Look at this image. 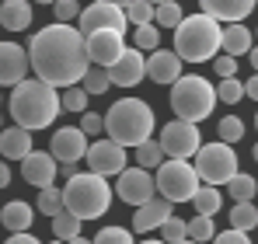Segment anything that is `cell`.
<instances>
[{"label":"cell","instance_id":"49","mask_svg":"<svg viewBox=\"0 0 258 244\" xmlns=\"http://www.w3.org/2000/svg\"><path fill=\"white\" fill-rule=\"evenodd\" d=\"M248 59H251V67H255V74H258V45H251V52H248Z\"/></svg>","mask_w":258,"mask_h":244},{"label":"cell","instance_id":"4","mask_svg":"<svg viewBox=\"0 0 258 244\" xmlns=\"http://www.w3.org/2000/svg\"><path fill=\"white\" fill-rule=\"evenodd\" d=\"M220 39H223V25L199 11V14H188L174 28V52L185 63H206V59H216Z\"/></svg>","mask_w":258,"mask_h":244},{"label":"cell","instance_id":"35","mask_svg":"<svg viewBox=\"0 0 258 244\" xmlns=\"http://www.w3.org/2000/svg\"><path fill=\"white\" fill-rule=\"evenodd\" d=\"M154 11H157V4H150V0H133L126 7V18H129V25H154Z\"/></svg>","mask_w":258,"mask_h":244},{"label":"cell","instance_id":"45","mask_svg":"<svg viewBox=\"0 0 258 244\" xmlns=\"http://www.w3.org/2000/svg\"><path fill=\"white\" fill-rule=\"evenodd\" d=\"M4 244H39V241H35V237H32V234L25 230V234H11V237H7Z\"/></svg>","mask_w":258,"mask_h":244},{"label":"cell","instance_id":"10","mask_svg":"<svg viewBox=\"0 0 258 244\" xmlns=\"http://www.w3.org/2000/svg\"><path fill=\"white\" fill-rule=\"evenodd\" d=\"M126 11L119 7V4H112V0H98V4H87L84 11H81V21H77V28L91 35V32H101V28H112V32H122L126 35Z\"/></svg>","mask_w":258,"mask_h":244},{"label":"cell","instance_id":"1","mask_svg":"<svg viewBox=\"0 0 258 244\" xmlns=\"http://www.w3.org/2000/svg\"><path fill=\"white\" fill-rule=\"evenodd\" d=\"M28 59H32L35 77L52 87H74L91 70L84 32L74 25H59V21L35 32V39L28 42Z\"/></svg>","mask_w":258,"mask_h":244},{"label":"cell","instance_id":"32","mask_svg":"<svg viewBox=\"0 0 258 244\" xmlns=\"http://www.w3.org/2000/svg\"><path fill=\"white\" fill-rule=\"evenodd\" d=\"M59 101H63V112H74V115H84L87 105H91V94H87L84 87H63V94H59Z\"/></svg>","mask_w":258,"mask_h":244},{"label":"cell","instance_id":"34","mask_svg":"<svg viewBox=\"0 0 258 244\" xmlns=\"http://www.w3.org/2000/svg\"><path fill=\"white\" fill-rule=\"evenodd\" d=\"M81 87H84L91 98H94V94H105V91L112 87V81H108V70H105V67H91V70L84 74V81H81Z\"/></svg>","mask_w":258,"mask_h":244},{"label":"cell","instance_id":"57","mask_svg":"<svg viewBox=\"0 0 258 244\" xmlns=\"http://www.w3.org/2000/svg\"><path fill=\"white\" fill-rule=\"evenodd\" d=\"M150 4H164V0H150Z\"/></svg>","mask_w":258,"mask_h":244},{"label":"cell","instance_id":"7","mask_svg":"<svg viewBox=\"0 0 258 244\" xmlns=\"http://www.w3.org/2000/svg\"><path fill=\"white\" fill-rule=\"evenodd\" d=\"M154 181H157V192L168 199V203H192V196L199 192V185H203V178H199V171H196V164L188 161H168L157 167V174H154Z\"/></svg>","mask_w":258,"mask_h":244},{"label":"cell","instance_id":"2","mask_svg":"<svg viewBox=\"0 0 258 244\" xmlns=\"http://www.w3.org/2000/svg\"><path fill=\"white\" fill-rule=\"evenodd\" d=\"M7 108H11V119L18 122L21 129H28V133L49 129L52 122L59 119V112H63L59 87L39 81V77H25V81L11 91Z\"/></svg>","mask_w":258,"mask_h":244},{"label":"cell","instance_id":"26","mask_svg":"<svg viewBox=\"0 0 258 244\" xmlns=\"http://www.w3.org/2000/svg\"><path fill=\"white\" fill-rule=\"evenodd\" d=\"M81 223H84L81 216H74L70 209H63V213H56V216H52V234H56L59 241L70 244L74 237H81Z\"/></svg>","mask_w":258,"mask_h":244},{"label":"cell","instance_id":"62","mask_svg":"<svg viewBox=\"0 0 258 244\" xmlns=\"http://www.w3.org/2000/svg\"><path fill=\"white\" fill-rule=\"evenodd\" d=\"M255 39H258V32H255Z\"/></svg>","mask_w":258,"mask_h":244},{"label":"cell","instance_id":"14","mask_svg":"<svg viewBox=\"0 0 258 244\" xmlns=\"http://www.w3.org/2000/svg\"><path fill=\"white\" fill-rule=\"evenodd\" d=\"M87 133L81 129V126H63V129H56L52 133V140H49V154L56 157L59 164H77L87 157Z\"/></svg>","mask_w":258,"mask_h":244},{"label":"cell","instance_id":"60","mask_svg":"<svg viewBox=\"0 0 258 244\" xmlns=\"http://www.w3.org/2000/svg\"><path fill=\"white\" fill-rule=\"evenodd\" d=\"M0 105H4V94H0Z\"/></svg>","mask_w":258,"mask_h":244},{"label":"cell","instance_id":"18","mask_svg":"<svg viewBox=\"0 0 258 244\" xmlns=\"http://www.w3.org/2000/svg\"><path fill=\"white\" fill-rule=\"evenodd\" d=\"M185 59L174 52V49H157L147 56V77L154 84H178L185 74Z\"/></svg>","mask_w":258,"mask_h":244},{"label":"cell","instance_id":"24","mask_svg":"<svg viewBox=\"0 0 258 244\" xmlns=\"http://www.w3.org/2000/svg\"><path fill=\"white\" fill-rule=\"evenodd\" d=\"M251 42H255V32L248 28V25H223V39H220V49L227 52V56H244V52H251Z\"/></svg>","mask_w":258,"mask_h":244},{"label":"cell","instance_id":"46","mask_svg":"<svg viewBox=\"0 0 258 244\" xmlns=\"http://www.w3.org/2000/svg\"><path fill=\"white\" fill-rule=\"evenodd\" d=\"M244 98H251V101H258V74L251 77V81H244Z\"/></svg>","mask_w":258,"mask_h":244},{"label":"cell","instance_id":"25","mask_svg":"<svg viewBox=\"0 0 258 244\" xmlns=\"http://www.w3.org/2000/svg\"><path fill=\"white\" fill-rule=\"evenodd\" d=\"M192 206H196L199 216H216L220 206H223V192L216 185H199V192L192 196Z\"/></svg>","mask_w":258,"mask_h":244},{"label":"cell","instance_id":"17","mask_svg":"<svg viewBox=\"0 0 258 244\" xmlns=\"http://www.w3.org/2000/svg\"><path fill=\"white\" fill-rule=\"evenodd\" d=\"M21 178L35 189H49L52 178H59V161L45 150H32L25 161H21Z\"/></svg>","mask_w":258,"mask_h":244},{"label":"cell","instance_id":"41","mask_svg":"<svg viewBox=\"0 0 258 244\" xmlns=\"http://www.w3.org/2000/svg\"><path fill=\"white\" fill-rule=\"evenodd\" d=\"M94 244H136V237L129 234L126 227H105V230H98Z\"/></svg>","mask_w":258,"mask_h":244},{"label":"cell","instance_id":"27","mask_svg":"<svg viewBox=\"0 0 258 244\" xmlns=\"http://www.w3.org/2000/svg\"><path fill=\"white\" fill-rule=\"evenodd\" d=\"M227 192H230V199H234V203H251V199H255V192H258V178L237 171V174L227 181Z\"/></svg>","mask_w":258,"mask_h":244},{"label":"cell","instance_id":"56","mask_svg":"<svg viewBox=\"0 0 258 244\" xmlns=\"http://www.w3.org/2000/svg\"><path fill=\"white\" fill-rule=\"evenodd\" d=\"M49 244H67V241H59V237H56V241H49Z\"/></svg>","mask_w":258,"mask_h":244},{"label":"cell","instance_id":"23","mask_svg":"<svg viewBox=\"0 0 258 244\" xmlns=\"http://www.w3.org/2000/svg\"><path fill=\"white\" fill-rule=\"evenodd\" d=\"M35 11H32V0H4L0 4V28L7 32H25L32 25Z\"/></svg>","mask_w":258,"mask_h":244},{"label":"cell","instance_id":"59","mask_svg":"<svg viewBox=\"0 0 258 244\" xmlns=\"http://www.w3.org/2000/svg\"><path fill=\"white\" fill-rule=\"evenodd\" d=\"M255 126H258V112H255Z\"/></svg>","mask_w":258,"mask_h":244},{"label":"cell","instance_id":"58","mask_svg":"<svg viewBox=\"0 0 258 244\" xmlns=\"http://www.w3.org/2000/svg\"><path fill=\"white\" fill-rule=\"evenodd\" d=\"M0 129H4V115H0Z\"/></svg>","mask_w":258,"mask_h":244},{"label":"cell","instance_id":"40","mask_svg":"<svg viewBox=\"0 0 258 244\" xmlns=\"http://www.w3.org/2000/svg\"><path fill=\"white\" fill-rule=\"evenodd\" d=\"M81 11H84V7H81L77 0H56V4H52V14H56V21H59V25L81 21Z\"/></svg>","mask_w":258,"mask_h":244},{"label":"cell","instance_id":"48","mask_svg":"<svg viewBox=\"0 0 258 244\" xmlns=\"http://www.w3.org/2000/svg\"><path fill=\"white\" fill-rule=\"evenodd\" d=\"M11 185V167H7V161H0V189H7Z\"/></svg>","mask_w":258,"mask_h":244},{"label":"cell","instance_id":"38","mask_svg":"<svg viewBox=\"0 0 258 244\" xmlns=\"http://www.w3.org/2000/svg\"><path fill=\"white\" fill-rule=\"evenodd\" d=\"M216 129H220V140L234 147V143L244 136V119H237V115H223V119L216 122Z\"/></svg>","mask_w":258,"mask_h":244},{"label":"cell","instance_id":"37","mask_svg":"<svg viewBox=\"0 0 258 244\" xmlns=\"http://www.w3.org/2000/svg\"><path fill=\"white\" fill-rule=\"evenodd\" d=\"M185 237H188V220H181V216H168L164 227H161V241H164V244H181Z\"/></svg>","mask_w":258,"mask_h":244},{"label":"cell","instance_id":"55","mask_svg":"<svg viewBox=\"0 0 258 244\" xmlns=\"http://www.w3.org/2000/svg\"><path fill=\"white\" fill-rule=\"evenodd\" d=\"M35 4H56V0H35Z\"/></svg>","mask_w":258,"mask_h":244},{"label":"cell","instance_id":"47","mask_svg":"<svg viewBox=\"0 0 258 244\" xmlns=\"http://www.w3.org/2000/svg\"><path fill=\"white\" fill-rule=\"evenodd\" d=\"M59 174H63V178L70 181V178H74V174H81V171H77V164L70 161V164H59Z\"/></svg>","mask_w":258,"mask_h":244},{"label":"cell","instance_id":"52","mask_svg":"<svg viewBox=\"0 0 258 244\" xmlns=\"http://www.w3.org/2000/svg\"><path fill=\"white\" fill-rule=\"evenodd\" d=\"M136 244H164V241H136Z\"/></svg>","mask_w":258,"mask_h":244},{"label":"cell","instance_id":"30","mask_svg":"<svg viewBox=\"0 0 258 244\" xmlns=\"http://www.w3.org/2000/svg\"><path fill=\"white\" fill-rule=\"evenodd\" d=\"M230 227L234 230H255L258 227V206L251 203H237V206H230Z\"/></svg>","mask_w":258,"mask_h":244},{"label":"cell","instance_id":"6","mask_svg":"<svg viewBox=\"0 0 258 244\" xmlns=\"http://www.w3.org/2000/svg\"><path fill=\"white\" fill-rule=\"evenodd\" d=\"M216 87L206 77H199V74H188V77H181V81L174 84L171 91V108L178 119L185 122H203L206 115H213L216 108Z\"/></svg>","mask_w":258,"mask_h":244},{"label":"cell","instance_id":"53","mask_svg":"<svg viewBox=\"0 0 258 244\" xmlns=\"http://www.w3.org/2000/svg\"><path fill=\"white\" fill-rule=\"evenodd\" d=\"M251 157H255V161H258V143H255V150H251Z\"/></svg>","mask_w":258,"mask_h":244},{"label":"cell","instance_id":"54","mask_svg":"<svg viewBox=\"0 0 258 244\" xmlns=\"http://www.w3.org/2000/svg\"><path fill=\"white\" fill-rule=\"evenodd\" d=\"M181 244H199V241H192V237H185V241H181Z\"/></svg>","mask_w":258,"mask_h":244},{"label":"cell","instance_id":"20","mask_svg":"<svg viewBox=\"0 0 258 244\" xmlns=\"http://www.w3.org/2000/svg\"><path fill=\"white\" fill-rule=\"evenodd\" d=\"M258 0H199L203 14H210L220 25H244V18L255 11Z\"/></svg>","mask_w":258,"mask_h":244},{"label":"cell","instance_id":"5","mask_svg":"<svg viewBox=\"0 0 258 244\" xmlns=\"http://www.w3.org/2000/svg\"><path fill=\"white\" fill-rule=\"evenodd\" d=\"M112 185L94 174V171H84V174H74L63 189V199H67V209L81 220H101L108 209H112Z\"/></svg>","mask_w":258,"mask_h":244},{"label":"cell","instance_id":"31","mask_svg":"<svg viewBox=\"0 0 258 244\" xmlns=\"http://www.w3.org/2000/svg\"><path fill=\"white\" fill-rule=\"evenodd\" d=\"M39 213L45 216H56V213H63L67 209V199H63V189H56V185H49V189H39V203H35Z\"/></svg>","mask_w":258,"mask_h":244},{"label":"cell","instance_id":"15","mask_svg":"<svg viewBox=\"0 0 258 244\" xmlns=\"http://www.w3.org/2000/svg\"><path fill=\"white\" fill-rule=\"evenodd\" d=\"M28 70H32L28 49L18 42H0V87H18L28 77Z\"/></svg>","mask_w":258,"mask_h":244},{"label":"cell","instance_id":"63","mask_svg":"<svg viewBox=\"0 0 258 244\" xmlns=\"http://www.w3.org/2000/svg\"><path fill=\"white\" fill-rule=\"evenodd\" d=\"M0 4H4V0H0Z\"/></svg>","mask_w":258,"mask_h":244},{"label":"cell","instance_id":"21","mask_svg":"<svg viewBox=\"0 0 258 244\" xmlns=\"http://www.w3.org/2000/svg\"><path fill=\"white\" fill-rule=\"evenodd\" d=\"M0 154H4V161H25L32 154V133L21 126L0 129Z\"/></svg>","mask_w":258,"mask_h":244},{"label":"cell","instance_id":"11","mask_svg":"<svg viewBox=\"0 0 258 244\" xmlns=\"http://www.w3.org/2000/svg\"><path fill=\"white\" fill-rule=\"evenodd\" d=\"M87 171H94V174H101V178H108V174H122L126 171V147L122 143H115V140H94L91 147H87Z\"/></svg>","mask_w":258,"mask_h":244},{"label":"cell","instance_id":"12","mask_svg":"<svg viewBox=\"0 0 258 244\" xmlns=\"http://www.w3.org/2000/svg\"><path fill=\"white\" fill-rule=\"evenodd\" d=\"M154 192H157V181H154V174L147 171V167H126L122 174H119V181H115V196L129 206H143L154 199Z\"/></svg>","mask_w":258,"mask_h":244},{"label":"cell","instance_id":"9","mask_svg":"<svg viewBox=\"0 0 258 244\" xmlns=\"http://www.w3.org/2000/svg\"><path fill=\"white\" fill-rule=\"evenodd\" d=\"M199 147H203L199 122L171 119L161 129V150H164V157H171V161H188V157H196Z\"/></svg>","mask_w":258,"mask_h":244},{"label":"cell","instance_id":"33","mask_svg":"<svg viewBox=\"0 0 258 244\" xmlns=\"http://www.w3.org/2000/svg\"><path fill=\"white\" fill-rule=\"evenodd\" d=\"M133 45H136L140 52H157V49H161V32H157V25H140V28L133 32Z\"/></svg>","mask_w":258,"mask_h":244},{"label":"cell","instance_id":"44","mask_svg":"<svg viewBox=\"0 0 258 244\" xmlns=\"http://www.w3.org/2000/svg\"><path fill=\"white\" fill-rule=\"evenodd\" d=\"M213 244H251V237L244 234V230H234V227H227L223 234H216Z\"/></svg>","mask_w":258,"mask_h":244},{"label":"cell","instance_id":"22","mask_svg":"<svg viewBox=\"0 0 258 244\" xmlns=\"http://www.w3.org/2000/svg\"><path fill=\"white\" fill-rule=\"evenodd\" d=\"M0 223L11 234H25L35 223V209H32V203H25V199H14V203L0 206Z\"/></svg>","mask_w":258,"mask_h":244},{"label":"cell","instance_id":"39","mask_svg":"<svg viewBox=\"0 0 258 244\" xmlns=\"http://www.w3.org/2000/svg\"><path fill=\"white\" fill-rule=\"evenodd\" d=\"M216 98L227 101V105H237V101H244V84L237 81V77H227V81L216 87Z\"/></svg>","mask_w":258,"mask_h":244},{"label":"cell","instance_id":"28","mask_svg":"<svg viewBox=\"0 0 258 244\" xmlns=\"http://www.w3.org/2000/svg\"><path fill=\"white\" fill-rule=\"evenodd\" d=\"M181 21H185V11H181L178 0L157 4V11H154V25H157V28H178Z\"/></svg>","mask_w":258,"mask_h":244},{"label":"cell","instance_id":"42","mask_svg":"<svg viewBox=\"0 0 258 244\" xmlns=\"http://www.w3.org/2000/svg\"><path fill=\"white\" fill-rule=\"evenodd\" d=\"M81 129H84L87 136L105 133V115H98V112H84V115H81Z\"/></svg>","mask_w":258,"mask_h":244},{"label":"cell","instance_id":"43","mask_svg":"<svg viewBox=\"0 0 258 244\" xmlns=\"http://www.w3.org/2000/svg\"><path fill=\"white\" fill-rule=\"evenodd\" d=\"M213 70L223 77V81H227V77H234V74H237V59L223 52V56H216V59H213Z\"/></svg>","mask_w":258,"mask_h":244},{"label":"cell","instance_id":"50","mask_svg":"<svg viewBox=\"0 0 258 244\" xmlns=\"http://www.w3.org/2000/svg\"><path fill=\"white\" fill-rule=\"evenodd\" d=\"M70 244H94V241H87V237H74Z\"/></svg>","mask_w":258,"mask_h":244},{"label":"cell","instance_id":"36","mask_svg":"<svg viewBox=\"0 0 258 244\" xmlns=\"http://www.w3.org/2000/svg\"><path fill=\"white\" fill-rule=\"evenodd\" d=\"M188 237L192 241H199V244H206V241H213L216 237V227H213V216H192L188 220Z\"/></svg>","mask_w":258,"mask_h":244},{"label":"cell","instance_id":"3","mask_svg":"<svg viewBox=\"0 0 258 244\" xmlns=\"http://www.w3.org/2000/svg\"><path fill=\"white\" fill-rule=\"evenodd\" d=\"M157 115L147 101L140 98H119L108 112H105V133L108 140L122 143V147H140L154 136Z\"/></svg>","mask_w":258,"mask_h":244},{"label":"cell","instance_id":"13","mask_svg":"<svg viewBox=\"0 0 258 244\" xmlns=\"http://www.w3.org/2000/svg\"><path fill=\"white\" fill-rule=\"evenodd\" d=\"M84 45H87V59L94 67H112L126 52V35L122 32H112V28H101V32L84 35Z\"/></svg>","mask_w":258,"mask_h":244},{"label":"cell","instance_id":"8","mask_svg":"<svg viewBox=\"0 0 258 244\" xmlns=\"http://www.w3.org/2000/svg\"><path fill=\"white\" fill-rule=\"evenodd\" d=\"M196 171L206 185H227L234 174H237V154L230 143L216 140V143H203L199 154H196Z\"/></svg>","mask_w":258,"mask_h":244},{"label":"cell","instance_id":"29","mask_svg":"<svg viewBox=\"0 0 258 244\" xmlns=\"http://www.w3.org/2000/svg\"><path fill=\"white\" fill-rule=\"evenodd\" d=\"M164 161H168V157H164V150H161V140H147V143L136 147V164H140V167L157 171Z\"/></svg>","mask_w":258,"mask_h":244},{"label":"cell","instance_id":"51","mask_svg":"<svg viewBox=\"0 0 258 244\" xmlns=\"http://www.w3.org/2000/svg\"><path fill=\"white\" fill-rule=\"evenodd\" d=\"M112 4H119V7L126 11V7H129V4H133V0H112Z\"/></svg>","mask_w":258,"mask_h":244},{"label":"cell","instance_id":"16","mask_svg":"<svg viewBox=\"0 0 258 244\" xmlns=\"http://www.w3.org/2000/svg\"><path fill=\"white\" fill-rule=\"evenodd\" d=\"M108 70V81L115 84V87H136V84L147 77V56L133 45V49H126L112 67H105Z\"/></svg>","mask_w":258,"mask_h":244},{"label":"cell","instance_id":"61","mask_svg":"<svg viewBox=\"0 0 258 244\" xmlns=\"http://www.w3.org/2000/svg\"><path fill=\"white\" fill-rule=\"evenodd\" d=\"M87 4H98V0H87Z\"/></svg>","mask_w":258,"mask_h":244},{"label":"cell","instance_id":"19","mask_svg":"<svg viewBox=\"0 0 258 244\" xmlns=\"http://www.w3.org/2000/svg\"><path fill=\"white\" fill-rule=\"evenodd\" d=\"M168 216H174V203H168L164 196H161V199H150V203L136 206V213H133V230H136V234H154V230L164 227Z\"/></svg>","mask_w":258,"mask_h":244}]
</instances>
